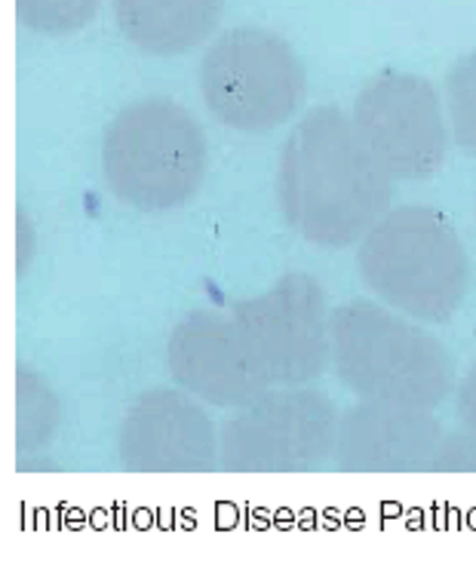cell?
<instances>
[{"label": "cell", "mask_w": 476, "mask_h": 565, "mask_svg": "<svg viewBox=\"0 0 476 565\" xmlns=\"http://www.w3.org/2000/svg\"><path fill=\"white\" fill-rule=\"evenodd\" d=\"M443 443L434 409L360 399L338 415L332 467L350 473H409L431 470Z\"/></svg>", "instance_id": "11"}, {"label": "cell", "mask_w": 476, "mask_h": 565, "mask_svg": "<svg viewBox=\"0 0 476 565\" xmlns=\"http://www.w3.org/2000/svg\"><path fill=\"white\" fill-rule=\"evenodd\" d=\"M15 246H19V277H22L29 268L31 255H34V227L25 218V212H19V243Z\"/></svg>", "instance_id": "18"}, {"label": "cell", "mask_w": 476, "mask_h": 565, "mask_svg": "<svg viewBox=\"0 0 476 565\" xmlns=\"http://www.w3.org/2000/svg\"><path fill=\"white\" fill-rule=\"evenodd\" d=\"M224 0H112L117 29L148 56H182L219 29Z\"/></svg>", "instance_id": "12"}, {"label": "cell", "mask_w": 476, "mask_h": 565, "mask_svg": "<svg viewBox=\"0 0 476 565\" xmlns=\"http://www.w3.org/2000/svg\"><path fill=\"white\" fill-rule=\"evenodd\" d=\"M102 0H15V15L38 34H74L96 19Z\"/></svg>", "instance_id": "15"}, {"label": "cell", "mask_w": 476, "mask_h": 565, "mask_svg": "<svg viewBox=\"0 0 476 565\" xmlns=\"http://www.w3.org/2000/svg\"><path fill=\"white\" fill-rule=\"evenodd\" d=\"M62 409L53 387L25 363L15 366V449L19 455L38 452L56 437Z\"/></svg>", "instance_id": "13"}, {"label": "cell", "mask_w": 476, "mask_h": 565, "mask_svg": "<svg viewBox=\"0 0 476 565\" xmlns=\"http://www.w3.org/2000/svg\"><path fill=\"white\" fill-rule=\"evenodd\" d=\"M366 289L419 323H446L470 289V255L458 231L434 206H396L357 253Z\"/></svg>", "instance_id": "2"}, {"label": "cell", "mask_w": 476, "mask_h": 565, "mask_svg": "<svg viewBox=\"0 0 476 565\" xmlns=\"http://www.w3.org/2000/svg\"><path fill=\"white\" fill-rule=\"evenodd\" d=\"M338 409L305 384H271L234 409L219 434L231 473H308L332 465Z\"/></svg>", "instance_id": "6"}, {"label": "cell", "mask_w": 476, "mask_h": 565, "mask_svg": "<svg viewBox=\"0 0 476 565\" xmlns=\"http://www.w3.org/2000/svg\"><path fill=\"white\" fill-rule=\"evenodd\" d=\"M455 406H458V418L464 427L476 430V360L474 366L464 372L462 384L455 387Z\"/></svg>", "instance_id": "17"}, {"label": "cell", "mask_w": 476, "mask_h": 565, "mask_svg": "<svg viewBox=\"0 0 476 565\" xmlns=\"http://www.w3.org/2000/svg\"><path fill=\"white\" fill-rule=\"evenodd\" d=\"M117 458L136 473H210L222 467L215 424L188 391L176 387L136 396L117 430Z\"/></svg>", "instance_id": "10"}, {"label": "cell", "mask_w": 476, "mask_h": 565, "mask_svg": "<svg viewBox=\"0 0 476 565\" xmlns=\"http://www.w3.org/2000/svg\"><path fill=\"white\" fill-rule=\"evenodd\" d=\"M277 200L298 237L322 249H348L391 210L393 179L366 148L353 117L320 105L283 141Z\"/></svg>", "instance_id": "1"}, {"label": "cell", "mask_w": 476, "mask_h": 565, "mask_svg": "<svg viewBox=\"0 0 476 565\" xmlns=\"http://www.w3.org/2000/svg\"><path fill=\"white\" fill-rule=\"evenodd\" d=\"M353 127L391 179H431L452 145L446 105L421 74L388 71L372 77L353 102Z\"/></svg>", "instance_id": "7"}, {"label": "cell", "mask_w": 476, "mask_h": 565, "mask_svg": "<svg viewBox=\"0 0 476 565\" xmlns=\"http://www.w3.org/2000/svg\"><path fill=\"white\" fill-rule=\"evenodd\" d=\"M207 132L172 99H141L112 120L102 172L114 198L141 212L179 210L207 175Z\"/></svg>", "instance_id": "4"}, {"label": "cell", "mask_w": 476, "mask_h": 565, "mask_svg": "<svg viewBox=\"0 0 476 565\" xmlns=\"http://www.w3.org/2000/svg\"><path fill=\"white\" fill-rule=\"evenodd\" d=\"M234 320L271 384H308L332 366V311L320 282L289 270L271 289L234 305Z\"/></svg>", "instance_id": "8"}, {"label": "cell", "mask_w": 476, "mask_h": 565, "mask_svg": "<svg viewBox=\"0 0 476 565\" xmlns=\"http://www.w3.org/2000/svg\"><path fill=\"white\" fill-rule=\"evenodd\" d=\"M308 74L289 43L265 29H231L200 62V96L228 129L262 136L293 120Z\"/></svg>", "instance_id": "5"}, {"label": "cell", "mask_w": 476, "mask_h": 565, "mask_svg": "<svg viewBox=\"0 0 476 565\" xmlns=\"http://www.w3.org/2000/svg\"><path fill=\"white\" fill-rule=\"evenodd\" d=\"M446 117L458 151L476 157V53L462 56L448 71Z\"/></svg>", "instance_id": "14"}, {"label": "cell", "mask_w": 476, "mask_h": 565, "mask_svg": "<svg viewBox=\"0 0 476 565\" xmlns=\"http://www.w3.org/2000/svg\"><path fill=\"white\" fill-rule=\"evenodd\" d=\"M167 366L182 391L222 409H237L271 387L265 366L234 313H184L169 332Z\"/></svg>", "instance_id": "9"}, {"label": "cell", "mask_w": 476, "mask_h": 565, "mask_svg": "<svg viewBox=\"0 0 476 565\" xmlns=\"http://www.w3.org/2000/svg\"><path fill=\"white\" fill-rule=\"evenodd\" d=\"M431 470H476V430L462 427L443 434Z\"/></svg>", "instance_id": "16"}, {"label": "cell", "mask_w": 476, "mask_h": 565, "mask_svg": "<svg viewBox=\"0 0 476 565\" xmlns=\"http://www.w3.org/2000/svg\"><path fill=\"white\" fill-rule=\"evenodd\" d=\"M332 369L363 399L436 409L455 391V363L443 341L384 301L332 311Z\"/></svg>", "instance_id": "3"}]
</instances>
